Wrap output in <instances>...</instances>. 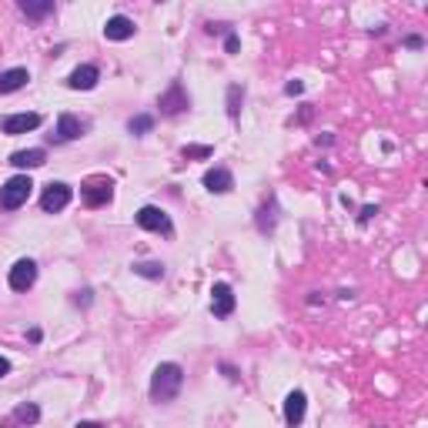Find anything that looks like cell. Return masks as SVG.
Instances as JSON below:
<instances>
[{"label": "cell", "instance_id": "obj_1", "mask_svg": "<svg viewBox=\"0 0 428 428\" xmlns=\"http://www.w3.org/2000/svg\"><path fill=\"white\" fill-rule=\"evenodd\" d=\"M181 385H184L181 365L164 361V365H157L154 375H151V398H154V402H174L181 392Z\"/></svg>", "mask_w": 428, "mask_h": 428}, {"label": "cell", "instance_id": "obj_2", "mask_svg": "<svg viewBox=\"0 0 428 428\" xmlns=\"http://www.w3.org/2000/svg\"><path fill=\"white\" fill-rule=\"evenodd\" d=\"M30 191H34V181L27 178V174H17V178H11L4 188H0V208H4V211H17L21 204H27Z\"/></svg>", "mask_w": 428, "mask_h": 428}, {"label": "cell", "instance_id": "obj_3", "mask_svg": "<svg viewBox=\"0 0 428 428\" xmlns=\"http://www.w3.org/2000/svg\"><path fill=\"white\" fill-rule=\"evenodd\" d=\"M111 194H114V181L104 178V174H94V178H87L81 184V198H84V204H91V208L107 204L111 201Z\"/></svg>", "mask_w": 428, "mask_h": 428}, {"label": "cell", "instance_id": "obj_4", "mask_svg": "<svg viewBox=\"0 0 428 428\" xmlns=\"http://www.w3.org/2000/svg\"><path fill=\"white\" fill-rule=\"evenodd\" d=\"M71 184H64V181H50L47 188H44V194H40V208L47 214H57L64 211L67 204H71Z\"/></svg>", "mask_w": 428, "mask_h": 428}, {"label": "cell", "instance_id": "obj_5", "mask_svg": "<svg viewBox=\"0 0 428 428\" xmlns=\"http://www.w3.org/2000/svg\"><path fill=\"white\" fill-rule=\"evenodd\" d=\"M137 225H141L144 231H161V235H171V218H167L161 208H154V204H147V208L137 211Z\"/></svg>", "mask_w": 428, "mask_h": 428}, {"label": "cell", "instance_id": "obj_6", "mask_svg": "<svg viewBox=\"0 0 428 428\" xmlns=\"http://www.w3.org/2000/svg\"><path fill=\"white\" fill-rule=\"evenodd\" d=\"M211 311H214V318H227L235 311V291H231L227 281H218L211 288Z\"/></svg>", "mask_w": 428, "mask_h": 428}, {"label": "cell", "instance_id": "obj_7", "mask_svg": "<svg viewBox=\"0 0 428 428\" xmlns=\"http://www.w3.org/2000/svg\"><path fill=\"white\" fill-rule=\"evenodd\" d=\"M40 128V114H7L0 118V131L4 134H27Z\"/></svg>", "mask_w": 428, "mask_h": 428}, {"label": "cell", "instance_id": "obj_8", "mask_svg": "<svg viewBox=\"0 0 428 428\" xmlns=\"http://www.w3.org/2000/svg\"><path fill=\"white\" fill-rule=\"evenodd\" d=\"M37 281V264L30 258H21V261L11 268V288L13 291H27V288Z\"/></svg>", "mask_w": 428, "mask_h": 428}, {"label": "cell", "instance_id": "obj_9", "mask_svg": "<svg viewBox=\"0 0 428 428\" xmlns=\"http://www.w3.org/2000/svg\"><path fill=\"white\" fill-rule=\"evenodd\" d=\"M161 111L164 114H181V111H188V94H184V87H181V81H174L171 87H167V94H161Z\"/></svg>", "mask_w": 428, "mask_h": 428}, {"label": "cell", "instance_id": "obj_10", "mask_svg": "<svg viewBox=\"0 0 428 428\" xmlns=\"http://www.w3.org/2000/svg\"><path fill=\"white\" fill-rule=\"evenodd\" d=\"M97 81H101V71H97L94 64H81V67L67 77V87H71V91H91V87H97Z\"/></svg>", "mask_w": 428, "mask_h": 428}, {"label": "cell", "instance_id": "obj_11", "mask_svg": "<svg viewBox=\"0 0 428 428\" xmlns=\"http://www.w3.org/2000/svg\"><path fill=\"white\" fill-rule=\"evenodd\" d=\"M134 30H137V27H134V21H131V17H124V13L111 17V21L104 24V37H107V40H131Z\"/></svg>", "mask_w": 428, "mask_h": 428}, {"label": "cell", "instance_id": "obj_12", "mask_svg": "<svg viewBox=\"0 0 428 428\" xmlns=\"http://www.w3.org/2000/svg\"><path fill=\"white\" fill-rule=\"evenodd\" d=\"M204 188L211 191V194H227V191L235 188V178H231L227 167H211V171L204 174Z\"/></svg>", "mask_w": 428, "mask_h": 428}, {"label": "cell", "instance_id": "obj_13", "mask_svg": "<svg viewBox=\"0 0 428 428\" xmlns=\"http://www.w3.org/2000/svg\"><path fill=\"white\" fill-rule=\"evenodd\" d=\"M305 408H308V398H305V392H291L285 398V422L291 428L301 425L305 422Z\"/></svg>", "mask_w": 428, "mask_h": 428}, {"label": "cell", "instance_id": "obj_14", "mask_svg": "<svg viewBox=\"0 0 428 428\" xmlns=\"http://www.w3.org/2000/svg\"><path fill=\"white\" fill-rule=\"evenodd\" d=\"M87 131V124L74 114H60L57 118V141H77L81 134Z\"/></svg>", "mask_w": 428, "mask_h": 428}, {"label": "cell", "instance_id": "obj_15", "mask_svg": "<svg viewBox=\"0 0 428 428\" xmlns=\"http://www.w3.org/2000/svg\"><path fill=\"white\" fill-rule=\"evenodd\" d=\"M27 81H30L27 67H11V71L0 74V94H13V91H21Z\"/></svg>", "mask_w": 428, "mask_h": 428}, {"label": "cell", "instance_id": "obj_16", "mask_svg": "<svg viewBox=\"0 0 428 428\" xmlns=\"http://www.w3.org/2000/svg\"><path fill=\"white\" fill-rule=\"evenodd\" d=\"M47 161V154L40 147H30V151H13L11 154V164L13 167H40Z\"/></svg>", "mask_w": 428, "mask_h": 428}, {"label": "cell", "instance_id": "obj_17", "mask_svg": "<svg viewBox=\"0 0 428 428\" xmlns=\"http://www.w3.org/2000/svg\"><path fill=\"white\" fill-rule=\"evenodd\" d=\"M274 214H278V201L271 198V201L258 211V231H261V235H271V231H274V221H278Z\"/></svg>", "mask_w": 428, "mask_h": 428}, {"label": "cell", "instance_id": "obj_18", "mask_svg": "<svg viewBox=\"0 0 428 428\" xmlns=\"http://www.w3.org/2000/svg\"><path fill=\"white\" fill-rule=\"evenodd\" d=\"M21 11L27 13V17H47V13H54V0H40V4H34V0H21Z\"/></svg>", "mask_w": 428, "mask_h": 428}, {"label": "cell", "instance_id": "obj_19", "mask_svg": "<svg viewBox=\"0 0 428 428\" xmlns=\"http://www.w3.org/2000/svg\"><path fill=\"white\" fill-rule=\"evenodd\" d=\"M134 274L151 278V281H161V278H164V264L161 261H141V264H134Z\"/></svg>", "mask_w": 428, "mask_h": 428}, {"label": "cell", "instance_id": "obj_20", "mask_svg": "<svg viewBox=\"0 0 428 428\" xmlns=\"http://www.w3.org/2000/svg\"><path fill=\"white\" fill-rule=\"evenodd\" d=\"M241 101H244V91H241L238 84H231L227 87V118H238L241 114Z\"/></svg>", "mask_w": 428, "mask_h": 428}, {"label": "cell", "instance_id": "obj_21", "mask_svg": "<svg viewBox=\"0 0 428 428\" xmlns=\"http://www.w3.org/2000/svg\"><path fill=\"white\" fill-rule=\"evenodd\" d=\"M151 128H154V118H151V114H137V118L128 120V131L137 134V137H141V134H147Z\"/></svg>", "mask_w": 428, "mask_h": 428}, {"label": "cell", "instance_id": "obj_22", "mask_svg": "<svg viewBox=\"0 0 428 428\" xmlns=\"http://www.w3.org/2000/svg\"><path fill=\"white\" fill-rule=\"evenodd\" d=\"M13 418L24 422V425H34L37 418H40V408H37V405H21V408L13 412Z\"/></svg>", "mask_w": 428, "mask_h": 428}, {"label": "cell", "instance_id": "obj_23", "mask_svg": "<svg viewBox=\"0 0 428 428\" xmlns=\"http://www.w3.org/2000/svg\"><path fill=\"white\" fill-rule=\"evenodd\" d=\"M184 157H211V147H184Z\"/></svg>", "mask_w": 428, "mask_h": 428}, {"label": "cell", "instance_id": "obj_24", "mask_svg": "<svg viewBox=\"0 0 428 428\" xmlns=\"http://www.w3.org/2000/svg\"><path fill=\"white\" fill-rule=\"evenodd\" d=\"M285 94H291V97H295V94H305V84H301V81H288V84H285Z\"/></svg>", "mask_w": 428, "mask_h": 428}, {"label": "cell", "instance_id": "obj_25", "mask_svg": "<svg viewBox=\"0 0 428 428\" xmlns=\"http://www.w3.org/2000/svg\"><path fill=\"white\" fill-rule=\"evenodd\" d=\"M225 50H227V54H238V37H235V34H227Z\"/></svg>", "mask_w": 428, "mask_h": 428}, {"label": "cell", "instance_id": "obj_26", "mask_svg": "<svg viewBox=\"0 0 428 428\" xmlns=\"http://www.w3.org/2000/svg\"><path fill=\"white\" fill-rule=\"evenodd\" d=\"M4 375H11V361H7V358H0V378H4Z\"/></svg>", "mask_w": 428, "mask_h": 428}, {"label": "cell", "instance_id": "obj_27", "mask_svg": "<svg viewBox=\"0 0 428 428\" xmlns=\"http://www.w3.org/2000/svg\"><path fill=\"white\" fill-rule=\"evenodd\" d=\"M77 428H104V425H97V422H81Z\"/></svg>", "mask_w": 428, "mask_h": 428}]
</instances>
